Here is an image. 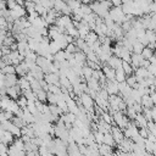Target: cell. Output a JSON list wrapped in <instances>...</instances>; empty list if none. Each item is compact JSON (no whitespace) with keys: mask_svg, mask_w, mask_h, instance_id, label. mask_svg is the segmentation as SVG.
Returning <instances> with one entry per match:
<instances>
[{"mask_svg":"<svg viewBox=\"0 0 156 156\" xmlns=\"http://www.w3.org/2000/svg\"><path fill=\"white\" fill-rule=\"evenodd\" d=\"M108 15L118 24H122L123 22H126V13L123 12V10H122L121 6H113V7H111L110 11H108Z\"/></svg>","mask_w":156,"mask_h":156,"instance_id":"cell-1","label":"cell"},{"mask_svg":"<svg viewBox=\"0 0 156 156\" xmlns=\"http://www.w3.org/2000/svg\"><path fill=\"white\" fill-rule=\"evenodd\" d=\"M112 118H113L115 124H116L117 127H119L122 130L127 127V124H128V122H129L128 116H126L122 111H116V112L112 115Z\"/></svg>","mask_w":156,"mask_h":156,"instance_id":"cell-2","label":"cell"},{"mask_svg":"<svg viewBox=\"0 0 156 156\" xmlns=\"http://www.w3.org/2000/svg\"><path fill=\"white\" fill-rule=\"evenodd\" d=\"M90 9L93 10V12L96 15V16H99V17H101V18H104L106 15H108V10H106L99 1H93L91 4H90Z\"/></svg>","mask_w":156,"mask_h":156,"instance_id":"cell-3","label":"cell"},{"mask_svg":"<svg viewBox=\"0 0 156 156\" xmlns=\"http://www.w3.org/2000/svg\"><path fill=\"white\" fill-rule=\"evenodd\" d=\"M80 98V101H82V105L90 112H94V99L88 94V93H82L79 95Z\"/></svg>","mask_w":156,"mask_h":156,"instance_id":"cell-4","label":"cell"},{"mask_svg":"<svg viewBox=\"0 0 156 156\" xmlns=\"http://www.w3.org/2000/svg\"><path fill=\"white\" fill-rule=\"evenodd\" d=\"M104 88L106 89L108 95H117V94H119V83L116 79L115 80H107Z\"/></svg>","mask_w":156,"mask_h":156,"instance_id":"cell-5","label":"cell"},{"mask_svg":"<svg viewBox=\"0 0 156 156\" xmlns=\"http://www.w3.org/2000/svg\"><path fill=\"white\" fill-rule=\"evenodd\" d=\"M6 94H7L11 99L17 100V99L22 95V89L20 88V85H18V84H16V85H13V87L6 88Z\"/></svg>","mask_w":156,"mask_h":156,"instance_id":"cell-6","label":"cell"},{"mask_svg":"<svg viewBox=\"0 0 156 156\" xmlns=\"http://www.w3.org/2000/svg\"><path fill=\"white\" fill-rule=\"evenodd\" d=\"M111 134H112V136H113V139H115L116 144H119V143H121V141L124 139L123 130H122L119 127H117L116 124L111 127Z\"/></svg>","mask_w":156,"mask_h":156,"instance_id":"cell-7","label":"cell"},{"mask_svg":"<svg viewBox=\"0 0 156 156\" xmlns=\"http://www.w3.org/2000/svg\"><path fill=\"white\" fill-rule=\"evenodd\" d=\"M144 57L141 54H134L132 52V57H130V65L133 66L134 69H136L138 67H141L143 66V62H144Z\"/></svg>","mask_w":156,"mask_h":156,"instance_id":"cell-8","label":"cell"},{"mask_svg":"<svg viewBox=\"0 0 156 156\" xmlns=\"http://www.w3.org/2000/svg\"><path fill=\"white\" fill-rule=\"evenodd\" d=\"M44 79L48 84H54V85L60 87V76H58V73H52V72L46 73L44 76Z\"/></svg>","mask_w":156,"mask_h":156,"instance_id":"cell-9","label":"cell"},{"mask_svg":"<svg viewBox=\"0 0 156 156\" xmlns=\"http://www.w3.org/2000/svg\"><path fill=\"white\" fill-rule=\"evenodd\" d=\"M132 144H133V140L132 139H127L124 138L119 144H117L118 146V150L119 151H123V152H130L132 151Z\"/></svg>","mask_w":156,"mask_h":156,"instance_id":"cell-10","label":"cell"},{"mask_svg":"<svg viewBox=\"0 0 156 156\" xmlns=\"http://www.w3.org/2000/svg\"><path fill=\"white\" fill-rule=\"evenodd\" d=\"M101 68H102V72H104L107 80H115L116 79V69L111 68L108 65H104Z\"/></svg>","mask_w":156,"mask_h":156,"instance_id":"cell-11","label":"cell"},{"mask_svg":"<svg viewBox=\"0 0 156 156\" xmlns=\"http://www.w3.org/2000/svg\"><path fill=\"white\" fill-rule=\"evenodd\" d=\"M4 83H5V87H6V88H10V87L16 85V84L18 83L17 74H16V73H12V74H5Z\"/></svg>","mask_w":156,"mask_h":156,"instance_id":"cell-12","label":"cell"},{"mask_svg":"<svg viewBox=\"0 0 156 156\" xmlns=\"http://www.w3.org/2000/svg\"><path fill=\"white\" fill-rule=\"evenodd\" d=\"M122 62H123V61H122L121 57H118V56H116V55H112L111 58L108 60L107 65H108L111 68L117 69V68H121V67H122Z\"/></svg>","mask_w":156,"mask_h":156,"instance_id":"cell-13","label":"cell"},{"mask_svg":"<svg viewBox=\"0 0 156 156\" xmlns=\"http://www.w3.org/2000/svg\"><path fill=\"white\" fill-rule=\"evenodd\" d=\"M13 140H15V135L11 132L5 130L2 133V135H0V141L4 143V144H6V145H11L13 143Z\"/></svg>","mask_w":156,"mask_h":156,"instance_id":"cell-14","label":"cell"},{"mask_svg":"<svg viewBox=\"0 0 156 156\" xmlns=\"http://www.w3.org/2000/svg\"><path fill=\"white\" fill-rule=\"evenodd\" d=\"M140 104H141L143 108H152V107L155 106V104H154V101H152L151 96H150V95H147V94H145V95H143V96H141Z\"/></svg>","mask_w":156,"mask_h":156,"instance_id":"cell-15","label":"cell"},{"mask_svg":"<svg viewBox=\"0 0 156 156\" xmlns=\"http://www.w3.org/2000/svg\"><path fill=\"white\" fill-rule=\"evenodd\" d=\"M135 123H136V126L138 127H140V128H147V119H146V117L140 112V113H136V117H135Z\"/></svg>","mask_w":156,"mask_h":156,"instance_id":"cell-16","label":"cell"},{"mask_svg":"<svg viewBox=\"0 0 156 156\" xmlns=\"http://www.w3.org/2000/svg\"><path fill=\"white\" fill-rule=\"evenodd\" d=\"M22 119H23L27 124H32V123H34V115H33V113H32L27 107H24V108H23Z\"/></svg>","mask_w":156,"mask_h":156,"instance_id":"cell-17","label":"cell"},{"mask_svg":"<svg viewBox=\"0 0 156 156\" xmlns=\"http://www.w3.org/2000/svg\"><path fill=\"white\" fill-rule=\"evenodd\" d=\"M99 152L101 156H111L113 154V150H112V146L110 145H106V144H100L99 146Z\"/></svg>","mask_w":156,"mask_h":156,"instance_id":"cell-18","label":"cell"},{"mask_svg":"<svg viewBox=\"0 0 156 156\" xmlns=\"http://www.w3.org/2000/svg\"><path fill=\"white\" fill-rule=\"evenodd\" d=\"M98 39H99V37H98V34H96L94 30H90V32L87 34V37L84 38V40L87 41V44H88L89 46H91Z\"/></svg>","mask_w":156,"mask_h":156,"instance_id":"cell-19","label":"cell"},{"mask_svg":"<svg viewBox=\"0 0 156 156\" xmlns=\"http://www.w3.org/2000/svg\"><path fill=\"white\" fill-rule=\"evenodd\" d=\"M74 58L77 61V63H80V65H85V61H87V55L82 51V50H78L74 52Z\"/></svg>","mask_w":156,"mask_h":156,"instance_id":"cell-20","label":"cell"},{"mask_svg":"<svg viewBox=\"0 0 156 156\" xmlns=\"http://www.w3.org/2000/svg\"><path fill=\"white\" fill-rule=\"evenodd\" d=\"M17 84L20 85V88H21L22 90H28V89H30V83H29V80L26 78V76H24V77H20Z\"/></svg>","mask_w":156,"mask_h":156,"instance_id":"cell-21","label":"cell"},{"mask_svg":"<svg viewBox=\"0 0 156 156\" xmlns=\"http://www.w3.org/2000/svg\"><path fill=\"white\" fill-rule=\"evenodd\" d=\"M102 143H104V144H106V145H110V146H113V145L116 144V141H115V139H113V136H112L111 132H108V133L104 134Z\"/></svg>","mask_w":156,"mask_h":156,"instance_id":"cell-22","label":"cell"},{"mask_svg":"<svg viewBox=\"0 0 156 156\" xmlns=\"http://www.w3.org/2000/svg\"><path fill=\"white\" fill-rule=\"evenodd\" d=\"M127 79V74L124 73V71H123V68L121 67V68H117L116 69V80L118 82V83H121V82H124Z\"/></svg>","mask_w":156,"mask_h":156,"instance_id":"cell-23","label":"cell"},{"mask_svg":"<svg viewBox=\"0 0 156 156\" xmlns=\"http://www.w3.org/2000/svg\"><path fill=\"white\" fill-rule=\"evenodd\" d=\"M122 68H123V71H124V73H126L127 76H130V74L134 73V68H133V66L130 65V62L123 61V62H122Z\"/></svg>","mask_w":156,"mask_h":156,"instance_id":"cell-24","label":"cell"},{"mask_svg":"<svg viewBox=\"0 0 156 156\" xmlns=\"http://www.w3.org/2000/svg\"><path fill=\"white\" fill-rule=\"evenodd\" d=\"M93 72H94L93 68H90L89 66L84 65V66H83V74H82V76L88 80V79H90V78L93 77Z\"/></svg>","mask_w":156,"mask_h":156,"instance_id":"cell-25","label":"cell"},{"mask_svg":"<svg viewBox=\"0 0 156 156\" xmlns=\"http://www.w3.org/2000/svg\"><path fill=\"white\" fill-rule=\"evenodd\" d=\"M49 49H50V54H52V55H55V54H56L57 51L62 50V49L60 48L58 43H57V41H55V40L50 41V44H49Z\"/></svg>","mask_w":156,"mask_h":156,"instance_id":"cell-26","label":"cell"},{"mask_svg":"<svg viewBox=\"0 0 156 156\" xmlns=\"http://www.w3.org/2000/svg\"><path fill=\"white\" fill-rule=\"evenodd\" d=\"M35 95H37V99L41 102H45L46 99H48V91H45L44 89H40V90L35 91Z\"/></svg>","mask_w":156,"mask_h":156,"instance_id":"cell-27","label":"cell"},{"mask_svg":"<svg viewBox=\"0 0 156 156\" xmlns=\"http://www.w3.org/2000/svg\"><path fill=\"white\" fill-rule=\"evenodd\" d=\"M66 2H67V5H68V6L72 9V12H73L74 10L79 9V7L82 6L80 0H66Z\"/></svg>","mask_w":156,"mask_h":156,"instance_id":"cell-28","label":"cell"},{"mask_svg":"<svg viewBox=\"0 0 156 156\" xmlns=\"http://www.w3.org/2000/svg\"><path fill=\"white\" fill-rule=\"evenodd\" d=\"M66 60V52L65 50H60L57 51L55 55H54V61H58V62H62Z\"/></svg>","mask_w":156,"mask_h":156,"instance_id":"cell-29","label":"cell"},{"mask_svg":"<svg viewBox=\"0 0 156 156\" xmlns=\"http://www.w3.org/2000/svg\"><path fill=\"white\" fill-rule=\"evenodd\" d=\"M126 82H127V84H128V85H130L132 88H134V87H135V84L138 83V80H136V76H135L134 73H133V74H130V76H127Z\"/></svg>","mask_w":156,"mask_h":156,"instance_id":"cell-30","label":"cell"},{"mask_svg":"<svg viewBox=\"0 0 156 156\" xmlns=\"http://www.w3.org/2000/svg\"><path fill=\"white\" fill-rule=\"evenodd\" d=\"M144 48H145V46L138 40L136 43L133 44V51H132V52H134V54H141V51H143Z\"/></svg>","mask_w":156,"mask_h":156,"instance_id":"cell-31","label":"cell"},{"mask_svg":"<svg viewBox=\"0 0 156 156\" xmlns=\"http://www.w3.org/2000/svg\"><path fill=\"white\" fill-rule=\"evenodd\" d=\"M2 69V73L4 74H12V73H16V67L13 65H6Z\"/></svg>","mask_w":156,"mask_h":156,"instance_id":"cell-32","label":"cell"},{"mask_svg":"<svg viewBox=\"0 0 156 156\" xmlns=\"http://www.w3.org/2000/svg\"><path fill=\"white\" fill-rule=\"evenodd\" d=\"M126 113H127V116L130 118V119H135V117H136V111L132 107V106H127V108H126V111H124Z\"/></svg>","mask_w":156,"mask_h":156,"instance_id":"cell-33","label":"cell"},{"mask_svg":"<svg viewBox=\"0 0 156 156\" xmlns=\"http://www.w3.org/2000/svg\"><path fill=\"white\" fill-rule=\"evenodd\" d=\"M141 55H143V57H144V58L149 60V58H150V57L154 55V50H151L150 48L145 46V48L143 49V51H141Z\"/></svg>","mask_w":156,"mask_h":156,"instance_id":"cell-34","label":"cell"},{"mask_svg":"<svg viewBox=\"0 0 156 156\" xmlns=\"http://www.w3.org/2000/svg\"><path fill=\"white\" fill-rule=\"evenodd\" d=\"M17 104H18V106L21 107V108H24V107H27V104H28V100H27V98L24 96V95H21L17 100Z\"/></svg>","mask_w":156,"mask_h":156,"instance_id":"cell-35","label":"cell"},{"mask_svg":"<svg viewBox=\"0 0 156 156\" xmlns=\"http://www.w3.org/2000/svg\"><path fill=\"white\" fill-rule=\"evenodd\" d=\"M79 49L77 48V45L74 44V43H69L67 46H66V49H65V51L66 52H71V54H74L76 51H78Z\"/></svg>","mask_w":156,"mask_h":156,"instance_id":"cell-36","label":"cell"},{"mask_svg":"<svg viewBox=\"0 0 156 156\" xmlns=\"http://www.w3.org/2000/svg\"><path fill=\"white\" fill-rule=\"evenodd\" d=\"M147 129L150 130V133H152L156 136V123L154 121H149L147 122Z\"/></svg>","mask_w":156,"mask_h":156,"instance_id":"cell-37","label":"cell"},{"mask_svg":"<svg viewBox=\"0 0 156 156\" xmlns=\"http://www.w3.org/2000/svg\"><path fill=\"white\" fill-rule=\"evenodd\" d=\"M46 101L49 104H56V94L51 93V91H48V99Z\"/></svg>","mask_w":156,"mask_h":156,"instance_id":"cell-38","label":"cell"},{"mask_svg":"<svg viewBox=\"0 0 156 156\" xmlns=\"http://www.w3.org/2000/svg\"><path fill=\"white\" fill-rule=\"evenodd\" d=\"M93 133H94V135H95V141H96L98 144H102L104 134H102V133H100V132H98V130H95V132H93Z\"/></svg>","mask_w":156,"mask_h":156,"instance_id":"cell-39","label":"cell"},{"mask_svg":"<svg viewBox=\"0 0 156 156\" xmlns=\"http://www.w3.org/2000/svg\"><path fill=\"white\" fill-rule=\"evenodd\" d=\"M17 5H18V4H17L15 0H7V1H6V6H7L9 10H13Z\"/></svg>","mask_w":156,"mask_h":156,"instance_id":"cell-40","label":"cell"},{"mask_svg":"<svg viewBox=\"0 0 156 156\" xmlns=\"http://www.w3.org/2000/svg\"><path fill=\"white\" fill-rule=\"evenodd\" d=\"M149 133H150V130H149L147 128H140V129H139V134H140L143 138H145V139H147Z\"/></svg>","mask_w":156,"mask_h":156,"instance_id":"cell-41","label":"cell"},{"mask_svg":"<svg viewBox=\"0 0 156 156\" xmlns=\"http://www.w3.org/2000/svg\"><path fill=\"white\" fill-rule=\"evenodd\" d=\"M2 61L5 65H12V58L10 55H2Z\"/></svg>","mask_w":156,"mask_h":156,"instance_id":"cell-42","label":"cell"},{"mask_svg":"<svg viewBox=\"0 0 156 156\" xmlns=\"http://www.w3.org/2000/svg\"><path fill=\"white\" fill-rule=\"evenodd\" d=\"M11 51H12V50L10 49V46H6V45H2V46H1V54H2V55H10Z\"/></svg>","mask_w":156,"mask_h":156,"instance_id":"cell-43","label":"cell"},{"mask_svg":"<svg viewBox=\"0 0 156 156\" xmlns=\"http://www.w3.org/2000/svg\"><path fill=\"white\" fill-rule=\"evenodd\" d=\"M7 151H9V146H7L6 144H4V143L0 141V155H1V154H5V152H7Z\"/></svg>","mask_w":156,"mask_h":156,"instance_id":"cell-44","label":"cell"},{"mask_svg":"<svg viewBox=\"0 0 156 156\" xmlns=\"http://www.w3.org/2000/svg\"><path fill=\"white\" fill-rule=\"evenodd\" d=\"M122 1L123 0H111V2H112L113 6H122Z\"/></svg>","mask_w":156,"mask_h":156,"instance_id":"cell-45","label":"cell"},{"mask_svg":"<svg viewBox=\"0 0 156 156\" xmlns=\"http://www.w3.org/2000/svg\"><path fill=\"white\" fill-rule=\"evenodd\" d=\"M4 121H7L6 117H5V112L4 111H0V123H2Z\"/></svg>","mask_w":156,"mask_h":156,"instance_id":"cell-46","label":"cell"},{"mask_svg":"<svg viewBox=\"0 0 156 156\" xmlns=\"http://www.w3.org/2000/svg\"><path fill=\"white\" fill-rule=\"evenodd\" d=\"M147 48H150L151 50H155L156 49V41H151L147 44Z\"/></svg>","mask_w":156,"mask_h":156,"instance_id":"cell-47","label":"cell"},{"mask_svg":"<svg viewBox=\"0 0 156 156\" xmlns=\"http://www.w3.org/2000/svg\"><path fill=\"white\" fill-rule=\"evenodd\" d=\"M96 1H99V2H101V1H104V0H96Z\"/></svg>","mask_w":156,"mask_h":156,"instance_id":"cell-48","label":"cell"},{"mask_svg":"<svg viewBox=\"0 0 156 156\" xmlns=\"http://www.w3.org/2000/svg\"><path fill=\"white\" fill-rule=\"evenodd\" d=\"M155 38H156V32H155Z\"/></svg>","mask_w":156,"mask_h":156,"instance_id":"cell-49","label":"cell"},{"mask_svg":"<svg viewBox=\"0 0 156 156\" xmlns=\"http://www.w3.org/2000/svg\"><path fill=\"white\" fill-rule=\"evenodd\" d=\"M155 90H156V87H155Z\"/></svg>","mask_w":156,"mask_h":156,"instance_id":"cell-50","label":"cell"}]
</instances>
